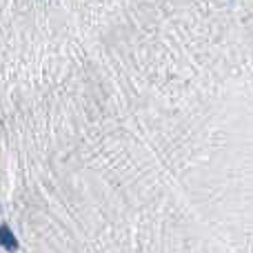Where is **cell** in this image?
<instances>
[{
    "mask_svg": "<svg viewBox=\"0 0 253 253\" xmlns=\"http://www.w3.org/2000/svg\"><path fill=\"white\" fill-rule=\"evenodd\" d=\"M0 245H2L7 251H18V240L11 233L9 224H2V227H0Z\"/></svg>",
    "mask_w": 253,
    "mask_h": 253,
    "instance_id": "cell-1",
    "label": "cell"
}]
</instances>
